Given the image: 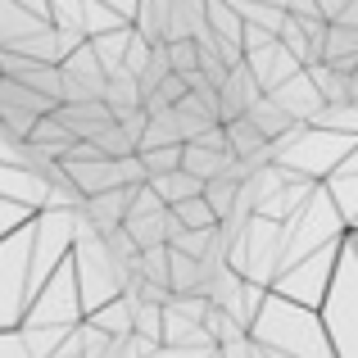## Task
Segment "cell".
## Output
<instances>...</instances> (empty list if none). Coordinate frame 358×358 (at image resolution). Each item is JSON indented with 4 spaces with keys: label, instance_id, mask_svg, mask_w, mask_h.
Masks as SVG:
<instances>
[{
    "label": "cell",
    "instance_id": "obj_1",
    "mask_svg": "<svg viewBox=\"0 0 358 358\" xmlns=\"http://www.w3.org/2000/svg\"><path fill=\"white\" fill-rule=\"evenodd\" d=\"M250 341L268 358H336L331 336L322 327L317 308H299L281 295H268L263 313L254 317Z\"/></svg>",
    "mask_w": 358,
    "mask_h": 358
},
{
    "label": "cell",
    "instance_id": "obj_2",
    "mask_svg": "<svg viewBox=\"0 0 358 358\" xmlns=\"http://www.w3.org/2000/svg\"><path fill=\"white\" fill-rule=\"evenodd\" d=\"M73 272H78V295H82V308H87V317L96 313V308L114 304V299L127 295L131 277L136 272H127L122 263L109 254L105 236H96V227L87 222V213L78 209V245H73Z\"/></svg>",
    "mask_w": 358,
    "mask_h": 358
},
{
    "label": "cell",
    "instance_id": "obj_3",
    "mask_svg": "<svg viewBox=\"0 0 358 358\" xmlns=\"http://www.w3.org/2000/svg\"><path fill=\"white\" fill-rule=\"evenodd\" d=\"M345 236H350V222L341 218L336 200L327 195V186H317L313 200H308L290 222H281V268H290V263L308 259V254L327 250V245H336ZM277 277H281V272H277Z\"/></svg>",
    "mask_w": 358,
    "mask_h": 358
},
{
    "label": "cell",
    "instance_id": "obj_4",
    "mask_svg": "<svg viewBox=\"0 0 358 358\" xmlns=\"http://www.w3.org/2000/svg\"><path fill=\"white\" fill-rule=\"evenodd\" d=\"M354 145H358V141L336 136V131H322V127H295L286 141H277V145H272V155H277V164L286 168V173L308 177V182L322 186L327 177H331L336 168L350 159Z\"/></svg>",
    "mask_w": 358,
    "mask_h": 358
},
{
    "label": "cell",
    "instance_id": "obj_5",
    "mask_svg": "<svg viewBox=\"0 0 358 358\" xmlns=\"http://www.w3.org/2000/svg\"><path fill=\"white\" fill-rule=\"evenodd\" d=\"M322 327L331 336V350L336 358H358V250L345 241V254L336 263V277L331 290L322 299Z\"/></svg>",
    "mask_w": 358,
    "mask_h": 358
},
{
    "label": "cell",
    "instance_id": "obj_6",
    "mask_svg": "<svg viewBox=\"0 0 358 358\" xmlns=\"http://www.w3.org/2000/svg\"><path fill=\"white\" fill-rule=\"evenodd\" d=\"M32 222L0 241V331H18L36 299V290H32Z\"/></svg>",
    "mask_w": 358,
    "mask_h": 358
},
{
    "label": "cell",
    "instance_id": "obj_7",
    "mask_svg": "<svg viewBox=\"0 0 358 358\" xmlns=\"http://www.w3.org/2000/svg\"><path fill=\"white\" fill-rule=\"evenodd\" d=\"M87 322V308H82V295H78V272H73V254L59 272L41 286V295L32 299L23 327L32 331H78Z\"/></svg>",
    "mask_w": 358,
    "mask_h": 358
},
{
    "label": "cell",
    "instance_id": "obj_8",
    "mask_svg": "<svg viewBox=\"0 0 358 358\" xmlns=\"http://www.w3.org/2000/svg\"><path fill=\"white\" fill-rule=\"evenodd\" d=\"M345 241H336V245H327V250L281 268V277L272 281V295L290 299V304H299V308H322L327 290H331V277H336V263H341V254H345Z\"/></svg>",
    "mask_w": 358,
    "mask_h": 358
},
{
    "label": "cell",
    "instance_id": "obj_9",
    "mask_svg": "<svg viewBox=\"0 0 358 358\" xmlns=\"http://www.w3.org/2000/svg\"><path fill=\"white\" fill-rule=\"evenodd\" d=\"M227 268H236L245 281H254V286H268L277 281L281 272V222L272 218H250L236 241V250H231Z\"/></svg>",
    "mask_w": 358,
    "mask_h": 358
},
{
    "label": "cell",
    "instance_id": "obj_10",
    "mask_svg": "<svg viewBox=\"0 0 358 358\" xmlns=\"http://www.w3.org/2000/svg\"><path fill=\"white\" fill-rule=\"evenodd\" d=\"M245 69H250V78L259 82L263 96H272L277 87H286L290 78H299V73H304L295 64V55H290L277 36H272V41H263V45H254V50H245Z\"/></svg>",
    "mask_w": 358,
    "mask_h": 358
},
{
    "label": "cell",
    "instance_id": "obj_11",
    "mask_svg": "<svg viewBox=\"0 0 358 358\" xmlns=\"http://www.w3.org/2000/svg\"><path fill=\"white\" fill-rule=\"evenodd\" d=\"M0 200L23 204L32 213H45V200H50V182L32 168H0Z\"/></svg>",
    "mask_w": 358,
    "mask_h": 358
},
{
    "label": "cell",
    "instance_id": "obj_12",
    "mask_svg": "<svg viewBox=\"0 0 358 358\" xmlns=\"http://www.w3.org/2000/svg\"><path fill=\"white\" fill-rule=\"evenodd\" d=\"M55 122H59L64 131H69L73 141H96L105 127H114V109L105 105V100H91V105H59L55 109Z\"/></svg>",
    "mask_w": 358,
    "mask_h": 358
},
{
    "label": "cell",
    "instance_id": "obj_13",
    "mask_svg": "<svg viewBox=\"0 0 358 358\" xmlns=\"http://www.w3.org/2000/svg\"><path fill=\"white\" fill-rule=\"evenodd\" d=\"M272 100H277L281 114H290L295 122H304V127L327 109V105H322V96H317V87L308 82V73H299V78H290L286 87H277V91H272Z\"/></svg>",
    "mask_w": 358,
    "mask_h": 358
},
{
    "label": "cell",
    "instance_id": "obj_14",
    "mask_svg": "<svg viewBox=\"0 0 358 358\" xmlns=\"http://www.w3.org/2000/svg\"><path fill=\"white\" fill-rule=\"evenodd\" d=\"M64 177L78 186L82 200H96L105 191H118V164L114 159H100V164H59Z\"/></svg>",
    "mask_w": 358,
    "mask_h": 358
},
{
    "label": "cell",
    "instance_id": "obj_15",
    "mask_svg": "<svg viewBox=\"0 0 358 358\" xmlns=\"http://www.w3.org/2000/svg\"><path fill=\"white\" fill-rule=\"evenodd\" d=\"M322 186H327V195L336 200V209H341V218H345V222L354 227V222H358V145L350 150V159H345V164L336 168V173L327 177Z\"/></svg>",
    "mask_w": 358,
    "mask_h": 358
},
{
    "label": "cell",
    "instance_id": "obj_16",
    "mask_svg": "<svg viewBox=\"0 0 358 358\" xmlns=\"http://www.w3.org/2000/svg\"><path fill=\"white\" fill-rule=\"evenodd\" d=\"M241 159L236 155H222V150H209V145H182V173H191L195 182H218V177H231Z\"/></svg>",
    "mask_w": 358,
    "mask_h": 358
},
{
    "label": "cell",
    "instance_id": "obj_17",
    "mask_svg": "<svg viewBox=\"0 0 358 358\" xmlns=\"http://www.w3.org/2000/svg\"><path fill=\"white\" fill-rule=\"evenodd\" d=\"M218 96H222V114H218V118H222V127H227V122H236V118L250 114V105L263 96V91H259V82L250 78V69L241 64V69H231L227 87H222Z\"/></svg>",
    "mask_w": 358,
    "mask_h": 358
},
{
    "label": "cell",
    "instance_id": "obj_18",
    "mask_svg": "<svg viewBox=\"0 0 358 358\" xmlns=\"http://www.w3.org/2000/svg\"><path fill=\"white\" fill-rule=\"evenodd\" d=\"M245 118L254 122V131H259V136L268 141V145H277V141H286L295 127H304V122H295L290 114H281L272 96H259V100L250 105V114H245Z\"/></svg>",
    "mask_w": 358,
    "mask_h": 358
},
{
    "label": "cell",
    "instance_id": "obj_19",
    "mask_svg": "<svg viewBox=\"0 0 358 358\" xmlns=\"http://www.w3.org/2000/svg\"><path fill=\"white\" fill-rule=\"evenodd\" d=\"M122 231H127L131 241H136V250H159V245H168L173 236V213H127V222H122Z\"/></svg>",
    "mask_w": 358,
    "mask_h": 358
},
{
    "label": "cell",
    "instance_id": "obj_20",
    "mask_svg": "<svg viewBox=\"0 0 358 358\" xmlns=\"http://www.w3.org/2000/svg\"><path fill=\"white\" fill-rule=\"evenodd\" d=\"M136 36L150 45H168V27H173V0H136Z\"/></svg>",
    "mask_w": 358,
    "mask_h": 358
},
{
    "label": "cell",
    "instance_id": "obj_21",
    "mask_svg": "<svg viewBox=\"0 0 358 358\" xmlns=\"http://www.w3.org/2000/svg\"><path fill=\"white\" fill-rule=\"evenodd\" d=\"M150 191L164 200V209H177V204H186V200H200L204 195V182H195L191 173H168V177H150Z\"/></svg>",
    "mask_w": 358,
    "mask_h": 358
},
{
    "label": "cell",
    "instance_id": "obj_22",
    "mask_svg": "<svg viewBox=\"0 0 358 358\" xmlns=\"http://www.w3.org/2000/svg\"><path fill=\"white\" fill-rule=\"evenodd\" d=\"M131 41H136V27H118V32L96 36V41H91V50H96L100 64H105L109 78H114V73H127V50H131Z\"/></svg>",
    "mask_w": 358,
    "mask_h": 358
},
{
    "label": "cell",
    "instance_id": "obj_23",
    "mask_svg": "<svg viewBox=\"0 0 358 358\" xmlns=\"http://www.w3.org/2000/svg\"><path fill=\"white\" fill-rule=\"evenodd\" d=\"M87 327H96L100 336H109V341H131V299L122 295L114 304L96 308V313L87 317Z\"/></svg>",
    "mask_w": 358,
    "mask_h": 358
},
{
    "label": "cell",
    "instance_id": "obj_24",
    "mask_svg": "<svg viewBox=\"0 0 358 358\" xmlns=\"http://www.w3.org/2000/svg\"><path fill=\"white\" fill-rule=\"evenodd\" d=\"M0 105H5V109H18V114H32V118H50L55 109H59L55 100L36 96V91L18 87V82H9V78H0Z\"/></svg>",
    "mask_w": 358,
    "mask_h": 358
},
{
    "label": "cell",
    "instance_id": "obj_25",
    "mask_svg": "<svg viewBox=\"0 0 358 358\" xmlns=\"http://www.w3.org/2000/svg\"><path fill=\"white\" fill-rule=\"evenodd\" d=\"M173 114H177V127H182V141H186V145H191V141H200L204 131L222 127V122L213 118V114H209V109H204V105H200V100H195V96H186L182 105L173 109Z\"/></svg>",
    "mask_w": 358,
    "mask_h": 358
},
{
    "label": "cell",
    "instance_id": "obj_26",
    "mask_svg": "<svg viewBox=\"0 0 358 358\" xmlns=\"http://www.w3.org/2000/svg\"><path fill=\"white\" fill-rule=\"evenodd\" d=\"M308 82L317 87V96H322V105H354L350 100V78L336 69H327V64H313V69H304Z\"/></svg>",
    "mask_w": 358,
    "mask_h": 358
},
{
    "label": "cell",
    "instance_id": "obj_27",
    "mask_svg": "<svg viewBox=\"0 0 358 358\" xmlns=\"http://www.w3.org/2000/svg\"><path fill=\"white\" fill-rule=\"evenodd\" d=\"M204 204L213 209L218 222H231V218H236V204H241V182H231V177L209 182V186H204Z\"/></svg>",
    "mask_w": 358,
    "mask_h": 358
},
{
    "label": "cell",
    "instance_id": "obj_28",
    "mask_svg": "<svg viewBox=\"0 0 358 358\" xmlns=\"http://www.w3.org/2000/svg\"><path fill=\"white\" fill-rule=\"evenodd\" d=\"M308 127H322V131H336V136L358 141V105H327Z\"/></svg>",
    "mask_w": 358,
    "mask_h": 358
},
{
    "label": "cell",
    "instance_id": "obj_29",
    "mask_svg": "<svg viewBox=\"0 0 358 358\" xmlns=\"http://www.w3.org/2000/svg\"><path fill=\"white\" fill-rule=\"evenodd\" d=\"M177 218V227L182 231H213L218 227V218H213V209L204 204V195L200 200H186V204H177V209H168Z\"/></svg>",
    "mask_w": 358,
    "mask_h": 358
},
{
    "label": "cell",
    "instance_id": "obj_30",
    "mask_svg": "<svg viewBox=\"0 0 358 358\" xmlns=\"http://www.w3.org/2000/svg\"><path fill=\"white\" fill-rule=\"evenodd\" d=\"M168 245H159V250H145L141 254V263H136V277L145 281V286H159V290H168ZM173 295V290H168Z\"/></svg>",
    "mask_w": 358,
    "mask_h": 358
},
{
    "label": "cell",
    "instance_id": "obj_31",
    "mask_svg": "<svg viewBox=\"0 0 358 358\" xmlns=\"http://www.w3.org/2000/svg\"><path fill=\"white\" fill-rule=\"evenodd\" d=\"M204 331H209V341H213V350H222V345H236V341H245V327L236 322V317H227L222 308H213L209 317H204Z\"/></svg>",
    "mask_w": 358,
    "mask_h": 358
},
{
    "label": "cell",
    "instance_id": "obj_32",
    "mask_svg": "<svg viewBox=\"0 0 358 358\" xmlns=\"http://www.w3.org/2000/svg\"><path fill=\"white\" fill-rule=\"evenodd\" d=\"M141 164H145L150 177H168L182 168V145H168V150H141Z\"/></svg>",
    "mask_w": 358,
    "mask_h": 358
},
{
    "label": "cell",
    "instance_id": "obj_33",
    "mask_svg": "<svg viewBox=\"0 0 358 358\" xmlns=\"http://www.w3.org/2000/svg\"><path fill=\"white\" fill-rule=\"evenodd\" d=\"M168 64H173L177 78L200 73V45H195V41H168Z\"/></svg>",
    "mask_w": 358,
    "mask_h": 358
},
{
    "label": "cell",
    "instance_id": "obj_34",
    "mask_svg": "<svg viewBox=\"0 0 358 358\" xmlns=\"http://www.w3.org/2000/svg\"><path fill=\"white\" fill-rule=\"evenodd\" d=\"M32 218H36L32 209H23V204H9V200H0V241H5V236H14V231H23Z\"/></svg>",
    "mask_w": 358,
    "mask_h": 358
},
{
    "label": "cell",
    "instance_id": "obj_35",
    "mask_svg": "<svg viewBox=\"0 0 358 358\" xmlns=\"http://www.w3.org/2000/svg\"><path fill=\"white\" fill-rule=\"evenodd\" d=\"M0 358H36L23 327H18V331H0Z\"/></svg>",
    "mask_w": 358,
    "mask_h": 358
},
{
    "label": "cell",
    "instance_id": "obj_36",
    "mask_svg": "<svg viewBox=\"0 0 358 358\" xmlns=\"http://www.w3.org/2000/svg\"><path fill=\"white\" fill-rule=\"evenodd\" d=\"M313 5H317V14H322L327 23H341V18H345V9H350L354 0H313Z\"/></svg>",
    "mask_w": 358,
    "mask_h": 358
},
{
    "label": "cell",
    "instance_id": "obj_37",
    "mask_svg": "<svg viewBox=\"0 0 358 358\" xmlns=\"http://www.w3.org/2000/svg\"><path fill=\"white\" fill-rule=\"evenodd\" d=\"M213 354H218V350H168V345H164V350H155L150 358H213Z\"/></svg>",
    "mask_w": 358,
    "mask_h": 358
},
{
    "label": "cell",
    "instance_id": "obj_38",
    "mask_svg": "<svg viewBox=\"0 0 358 358\" xmlns=\"http://www.w3.org/2000/svg\"><path fill=\"white\" fill-rule=\"evenodd\" d=\"M218 358H254V341L245 336V341H236V345H222Z\"/></svg>",
    "mask_w": 358,
    "mask_h": 358
},
{
    "label": "cell",
    "instance_id": "obj_39",
    "mask_svg": "<svg viewBox=\"0 0 358 358\" xmlns=\"http://www.w3.org/2000/svg\"><path fill=\"white\" fill-rule=\"evenodd\" d=\"M341 23H345V27H358V0H354L350 9H345V18H341Z\"/></svg>",
    "mask_w": 358,
    "mask_h": 358
},
{
    "label": "cell",
    "instance_id": "obj_40",
    "mask_svg": "<svg viewBox=\"0 0 358 358\" xmlns=\"http://www.w3.org/2000/svg\"><path fill=\"white\" fill-rule=\"evenodd\" d=\"M350 245H354V250H358V231H350Z\"/></svg>",
    "mask_w": 358,
    "mask_h": 358
},
{
    "label": "cell",
    "instance_id": "obj_41",
    "mask_svg": "<svg viewBox=\"0 0 358 358\" xmlns=\"http://www.w3.org/2000/svg\"><path fill=\"white\" fill-rule=\"evenodd\" d=\"M254 358H268V354H263V350H259V345H254Z\"/></svg>",
    "mask_w": 358,
    "mask_h": 358
},
{
    "label": "cell",
    "instance_id": "obj_42",
    "mask_svg": "<svg viewBox=\"0 0 358 358\" xmlns=\"http://www.w3.org/2000/svg\"><path fill=\"white\" fill-rule=\"evenodd\" d=\"M350 231H358V222H354V227H350Z\"/></svg>",
    "mask_w": 358,
    "mask_h": 358
}]
</instances>
